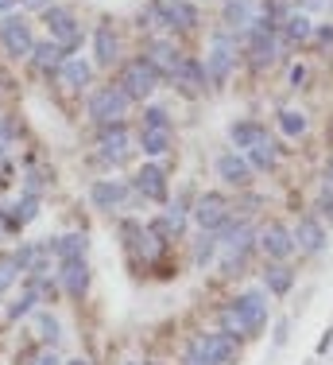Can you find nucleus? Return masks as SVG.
Instances as JSON below:
<instances>
[{
	"label": "nucleus",
	"instance_id": "a19ab883",
	"mask_svg": "<svg viewBox=\"0 0 333 365\" xmlns=\"http://www.w3.org/2000/svg\"><path fill=\"white\" fill-rule=\"evenodd\" d=\"M322 206H326V214L333 218V190H326V195H322Z\"/></svg>",
	"mask_w": 333,
	"mask_h": 365
},
{
	"label": "nucleus",
	"instance_id": "4468645a",
	"mask_svg": "<svg viewBox=\"0 0 333 365\" xmlns=\"http://www.w3.org/2000/svg\"><path fill=\"white\" fill-rule=\"evenodd\" d=\"M217 175L229 182V187H244V182L252 179V168H248V160H244V155L225 152L221 160H217Z\"/></svg>",
	"mask_w": 333,
	"mask_h": 365
},
{
	"label": "nucleus",
	"instance_id": "dca6fc26",
	"mask_svg": "<svg viewBox=\"0 0 333 365\" xmlns=\"http://www.w3.org/2000/svg\"><path fill=\"white\" fill-rule=\"evenodd\" d=\"M291 237H295V249H302V253H318V249L326 245V230H322L314 218H302Z\"/></svg>",
	"mask_w": 333,
	"mask_h": 365
},
{
	"label": "nucleus",
	"instance_id": "aec40b11",
	"mask_svg": "<svg viewBox=\"0 0 333 365\" xmlns=\"http://www.w3.org/2000/svg\"><path fill=\"white\" fill-rule=\"evenodd\" d=\"M182 230H186V214H182V206H171L163 218L152 222V233H155V237H163V241L182 237Z\"/></svg>",
	"mask_w": 333,
	"mask_h": 365
},
{
	"label": "nucleus",
	"instance_id": "ea45409f",
	"mask_svg": "<svg viewBox=\"0 0 333 365\" xmlns=\"http://www.w3.org/2000/svg\"><path fill=\"white\" fill-rule=\"evenodd\" d=\"M287 330H291V323H287V319H283V323L275 327V346H283V342H287Z\"/></svg>",
	"mask_w": 333,
	"mask_h": 365
},
{
	"label": "nucleus",
	"instance_id": "5701e85b",
	"mask_svg": "<svg viewBox=\"0 0 333 365\" xmlns=\"http://www.w3.org/2000/svg\"><path fill=\"white\" fill-rule=\"evenodd\" d=\"M58 78H63V86H70V90H82V86H90V63L66 58V63L58 66Z\"/></svg>",
	"mask_w": 333,
	"mask_h": 365
},
{
	"label": "nucleus",
	"instance_id": "2f4dec72",
	"mask_svg": "<svg viewBox=\"0 0 333 365\" xmlns=\"http://www.w3.org/2000/svg\"><path fill=\"white\" fill-rule=\"evenodd\" d=\"M283 28H287V39H291V43H302V39H310V20H306V16L299 12V16H287V20H283Z\"/></svg>",
	"mask_w": 333,
	"mask_h": 365
},
{
	"label": "nucleus",
	"instance_id": "72a5a7b5",
	"mask_svg": "<svg viewBox=\"0 0 333 365\" xmlns=\"http://www.w3.org/2000/svg\"><path fill=\"white\" fill-rule=\"evenodd\" d=\"M35 330H39V338L47 342V350L58 342V323H55V315H47V311H43V315H35Z\"/></svg>",
	"mask_w": 333,
	"mask_h": 365
},
{
	"label": "nucleus",
	"instance_id": "39448f33",
	"mask_svg": "<svg viewBox=\"0 0 333 365\" xmlns=\"http://www.w3.org/2000/svg\"><path fill=\"white\" fill-rule=\"evenodd\" d=\"M43 20H47L51 43H58L63 51H66V47H78V43H82V24L74 20V12L47 4V8H43Z\"/></svg>",
	"mask_w": 333,
	"mask_h": 365
},
{
	"label": "nucleus",
	"instance_id": "a18cd8bd",
	"mask_svg": "<svg viewBox=\"0 0 333 365\" xmlns=\"http://www.w3.org/2000/svg\"><path fill=\"white\" fill-rule=\"evenodd\" d=\"M302 4H306V8H318V4H322V0H302Z\"/></svg>",
	"mask_w": 333,
	"mask_h": 365
},
{
	"label": "nucleus",
	"instance_id": "473e14b6",
	"mask_svg": "<svg viewBox=\"0 0 333 365\" xmlns=\"http://www.w3.org/2000/svg\"><path fill=\"white\" fill-rule=\"evenodd\" d=\"M217 253V233L213 230H201V237H198V245H194V260L198 264H209Z\"/></svg>",
	"mask_w": 333,
	"mask_h": 365
},
{
	"label": "nucleus",
	"instance_id": "f704fd0d",
	"mask_svg": "<svg viewBox=\"0 0 333 365\" xmlns=\"http://www.w3.org/2000/svg\"><path fill=\"white\" fill-rule=\"evenodd\" d=\"M16 276H20V268H16V257H12V253H0V292L12 288Z\"/></svg>",
	"mask_w": 333,
	"mask_h": 365
},
{
	"label": "nucleus",
	"instance_id": "f03ea898",
	"mask_svg": "<svg viewBox=\"0 0 333 365\" xmlns=\"http://www.w3.org/2000/svg\"><path fill=\"white\" fill-rule=\"evenodd\" d=\"M233 354H236V338L221 330V334H198L194 342H190L186 361H194V365H229Z\"/></svg>",
	"mask_w": 333,
	"mask_h": 365
},
{
	"label": "nucleus",
	"instance_id": "f8f14e48",
	"mask_svg": "<svg viewBox=\"0 0 333 365\" xmlns=\"http://www.w3.org/2000/svg\"><path fill=\"white\" fill-rule=\"evenodd\" d=\"M125 195H128V187L120 179H101V182H93V187H90V198H93L97 210H112V206H120V202H125Z\"/></svg>",
	"mask_w": 333,
	"mask_h": 365
},
{
	"label": "nucleus",
	"instance_id": "ddd939ff",
	"mask_svg": "<svg viewBox=\"0 0 333 365\" xmlns=\"http://www.w3.org/2000/svg\"><path fill=\"white\" fill-rule=\"evenodd\" d=\"M136 190L144 198H155V202H163L166 198V175H163V168H155V163H144L139 168V175H136Z\"/></svg>",
	"mask_w": 333,
	"mask_h": 365
},
{
	"label": "nucleus",
	"instance_id": "c85d7f7f",
	"mask_svg": "<svg viewBox=\"0 0 333 365\" xmlns=\"http://www.w3.org/2000/svg\"><path fill=\"white\" fill-rule=\"evenodd\" d=\"M248 168H260V171H268V168H275V144L268 140H260V144H252L248 148Z\"/></svg>",
	"mask_w": 333,
	"mask_h": 365
},
{
	"label": "nucleus",
	"instance_id": "de8ad7c7",
	"mask_svg": "<svg viewBox=\"0 0 333 365\" xmlns=\"http://www.w3.org/2000/svg\"><path fill=\"white\" fill-rule=\"evenodd\" d=\"M128 365H139V361H128Z\"/></svg>",
	"mask_w": 333,
	"mask_h": 365
},
{
	"label": "nucleus",
	"instance_id": "58836bf2",
	"mask_svg": "<svg viewBox=\"0 0 333 365\" xmlns=\"http://www.w3.org/2000/svg\"><path fill=\"white\" fill-rule=\"evenodd\" d=\"M28 365H63V361H58L51 350H35L31 358H28Z\"/></svg>",
	"mask_w": 333,
	"mask_h": 365
},
{
	"label": "nucleus",
	"instance_id": "79ce46f5",
	"mask_svg": "<svg viewBox=\"0 0 333 365\" xmlns=\"http://www.w3.org/2000/svg\"><path fill=\"white\" fill-rule=\"evenodd\" d=\"M326 190H333V160H329V168H326Z\"/></svg>",
	"mask_w": 333,
	"mask_h": 365
},
{
	"label": "nucleus",
	"instance_id": "6e6552de",
	"mask_svg": "<svg viewBox=\"0 0 333 365\" xmlns=\"http://www.w3.org/2000/svg\"><path fill=\"white\" fill-rule=\"evenodd\" d=\"M194 222L201 230H221L225 222H229V202H225V195H201L198 206H194Z\"/></svg>",
	"mask_w": 333,
	"mask_h": 365
},
{
	"label": "nucleus",
	"instance_id": "a878e982",
	"mask_svg": "<svg viewBox=\"0 0 333 365\" xmlns=\"http://www.w3.org/2000/svg\"><path fill=\"white\" fill-rule=\"evenodd\" d=\"M264 284H268L271 295H287V292H291V284H295V272L287 264H271L264 272Z\"/></svg>",
	"mask_w": 333,
	"mask_h": 365
},
{
	"label": "nucleus",
	"instance_id": "20e7f679",
	"mask_svg": "<svg viewBox=\"0 0 333 365\" xmlns=\"http://www.w3.org/2000/svg\"><path fill=\"white\" fill-rule=\"evenodd\" d=\"M236 63V39L225 36V31H217L213 39H209V55H206V78L209 82H225Z\"/></svg>",
	"mask_w": 333,
	"mask_h": 365
},
{
	"label": "nucleus",
	"instance_id": "cd10ccee",
	"mask_svg": "<svg viewBox=\"0 0 333 365\" xmlns=\"http://www.w3.org/2000/svg\"><path fill=\"white\" fill-rule=\"evenodd\" d=\"M139 144H144L147 155H163L166 148H171V128H144Z\"/></svg>",
	"mask_w": 333,
	"mask_h": 365
},
{
	"label": "nucleus",
	"instance_id": "37998d69",
	"mask_svg": "<svg viewBox=\"0 0 333 365\" xmlns=\"http://www.w3.org/2000/svg\"><path fill=\"white\" fill-rule=\"evenodd\" d=\"M28 8H47V0H23Z\"/></svg>",
	"mask_w": 333,
	"mask_h": 365
},
{
	"label": "nucleus",
	"instance_id": "412c9836",
	"mask_svg": "<svg viewBox=\"0 0 333 365\" xmlns=\"http://www.w3.org/2000/svg\"><path fill=\"white\" fill-rule=\"evenodd\" d=\"M39 218V195H23V198H16L12 202V210H8V225L12 230H20V225H28Z\"/></svg>",
	"mask_w": 333,
	"mask_h": 365
},
{
	"label": "nucleus",
	"instance_id": "e433bc0d",
	"mask_svg": "<svg viewBox=\"0 0 333 365\" xmlns=\"http://www.w3.org/2000/svg\"><path fill=\"white\" fill-rule=\"evenodd\" d=\"M12 140H16V128H12V120H8V117H0V171H4V152L12 148Z\"/></svg>",
	"mask_w": 333,
	"mask_h": 365
},
{
	"label": "nucleus",
	"instance_id": "a211bd4d",
	"mask_svg": "<svg viewBox=\"0 0 333 365\" xmlns=\"http://www.w3.org/2000/svg\"><path fill=\"white\" fill-rule=\"evenodd\" d=\"M159 12H163L166 28H194L198 24L194 4H186V0H166V4H159Z\"/></svg>",
	"mask_w": 333,
	"mask_h": 365
},
{
	"label": "nucleus",
	"instance_id": "c756f323",
	"mask_svg": "<svg viewBox=\"0 0 333 365\" xmlns=\"http://www.w3.org/2000/svg\"><path fill=\"white\" fill-rule=\"evenodd\" d=\"M233 144L236 148H252V144H260V140H264V128H260V125H252V120H240V125H233Z\"/></svg>",
	"mask_w": 333,
	"mask_h": 365
},
{
	"label": "nucleus",
	"instance_id": "4be33fe9",
	"mask_svg": "<svg viewBox=\"0 0 333 365\" xmlns=\"http://www.w3.org/2000/svg\"><path fill=\"white\" fill-rule=\"evenodd\" d=\"M85 233H66V237H58L55 245H51V253L58 260H85Z\"/></svg>",
	"mask_w": 333,
	"mask_h": 365
},
{
	"label": "nucleus",
	"instance_id": "7ed1b4c3",
	"mask_svg": "<svg viewBox=\"0 0 333 365\" xmlns=\"http://www.w3.org/2000/svg\"><path fill=\"white\" fill-rule=\"evenodd\" d=\"M120 93H125L128 101H144L155 93V86H159V74H155V66L147 63V58H136V63L125 66V74H120Z\"/></svg>",
	"mask_w": 333,
	"mask_h": 365
},
{
	"label": "nucleus",
	"instance_id": "2eb2a0df",
	"mask_svg": "<svg viewBox=\"0 0 333 365\" xmlns=\"http://www.w3.org/2000/svg\"><path fill=\"white\" fill-rule=\"evenodd\" d=\"M248 51H252V63L256 66H271L275 63V36H271L268 28H252Z\"/></svg>",
	"mask_w": 333,
	"mask_h": 365
},
{
	"label": "nucleus",
	"instance_id": "f257e3e1",
	"mask_svg": "<svg viewBox=\"0 0 333 365\" xmlns=\"http://www.w3.org/2000/svg\"><path fill=\"white\" fill-rule=\"evenodd\" d=\"M225 334L233 338H252L260 334V327L268 323V295L264 292H244L240 299H233L229 307L221 311Z\"/></svg>",
	"mask_w": 333,
	"mask_h": 365
},
{
	"label": "nucleus",
	"instance_id": "6ab92c4d",
	"mask_svg": "<svg viewBox=\"0 0 333 365\" xmlns=\"http://www.w3.org/2000/svg\"><path fill=\"white\" fill-rule=\"evenodd\" d=\"M31 58H35V66H39L43 74H58V66L66 63V51L58 47V43H35V51H31Z\"/></svg>",
	"mask_w": 333,
	"mask_h": 365
},
{
	"label": "nucleus",
	"instance_id": "f3484780",
	"mask_svg": "<svg viewBox=\"0 0 333 365\" xmlns=\"http://www.w3.org/2000/svg\"><path fill=\"white\" fill-rule=\"evenodd\" d=\"M58 280H63V288L70 295H85V288H90V268H85V260H63Z\"/></svg>",
	"mask_w": 333,
	"mask_h": 365
},
{
	"label": "nucleus",
	"instance_id": "1a4fd4ad",
	"mask_svg": "<svg viewBox=\"0 0 333 365\" xmlns=\"http://www.w3.org/2000/svg\"><path fill=\"white\" fill-rule=\"evenodd\" d=\"M97 148H101V160H112V163H120V160H128V133H125V125H101V136H97Z\"/></svg>",
	"mask_w": 333,
	"mask_h": 365
},
{
	"label": "nucleus",
	"instance_id": "c9c22d12",
	"mask_svg": "<svg viewBox=\"0 0 333 365\" xmlns=\"http://www.w3.org/2000/svg\"><path fill=\"white\" fill-rule=\"evenodd\" d=\"M279 125H283V133H287V136H299V133H306V117H302V113H295V109L279 113Z\"/></svg>",
	"mask_w": 333,
	"mask_h": 365
},
{
	"label": "nucleus",
	"instance_id": "7c9ffc66",
	"mask_svg": "<svg viewBox=\"0 0 333 365\" xmlns=\"http://www.w3.org/2000/svg\"><path fill=\"white\" fill-rule=\"evenodd\" d=\"M35 303H39V284H28L20 299H16L12 307H8V319H23V315H28V311L35 307Z\"/></svg>",
	"mask_w": 333,
	"mask_h": 365
},
{
	"label": "nucleus",
	"instance_id": "49530a36",
	"mask_svg": "<svg viewBox=\"0 0 333 365\" xmlns=\"http://www.w3.org/2000/svg\"><path fill=\"white\" fill-rule=\"evenodd\" d=\"M66 365H90V361H82V358H74V361H66Z\"/></svg>",
	"mask_w": 333,
	"mask_h": 365
},
{
	"label": "nucleus",
	"instance_id": "393cba45",
	"mask_svg": "<svg viewBox=\"0 0 333 365\" xmlns=\"http://www.w3.org/2000/svg\"><path fill=\"white\" fill-rule=\"evenodd\" d=\"M225 20H229V28H256L252 0H229V4H225Z\"/></svg>",
	"mask_w": 333,
	"mask_h": 365
},
{
	"label": "nucleus",
	"instance_id": "423d86ee",
	"mask_svg": "<svg viewBox=\"0 0 333 365\" xmlns=\"http://www.w3.org/2000/svg\"><path fill=\"white\" fill-rule=\"evenodd\" d=\"M125 109H128V98L120 93V86H101V90H93L90 117L97 120V125H117V120L125 117Z\"/></svg>",
	"mask_w": 333,
	"mask_h": 365
},
{
	"label": "nucleus",
	"instance_id": "9b49d317",
	"mask_svg": "<svg viewBox=\"0 0 333 365\" xmlns=\"http://www.w3.org/2000/svg\"><path fill=\"white\" fill-rule=\"evenodd\" d=\"M144 58L155 66V74H174V71H179V63H182V55L166 39H152V43H147V55Z\"/></svg>",
	"mask_w": 333,
	"mask_h": 365
},
{
	"label": "nucleus",
	"instance_id": "4c0bfd02",
	"mask_svg": "<svg viewBox=\"0 0 333 365\" xmlns=\"http://www.w3.org/2000/svg\"><path fill=\"white\" fill-rule=\"evenodd\" d=\"M144 128H171V120H166V109L159 106H152L144 113Z\"/></svg>",
	"mask_w": 333,
	"mask_h": 365
},
{
	"label": "nucleus",
	"instance_id": "9d476101",
	"mask_svg": "<svg viewBox=\"0 0 333 365\" xmlns=\"http://www.w3.org/2000/svg\"><path fill=\"white\" fill-rule=\"evenodd\" d=\"M260 245H264V253L271 260H287L295 253V237H291V230H283V225H268V230L260 233Z\"/></svg>",
	"mask_w": 333,
	"mask_h": 365
},
{
	"label": "nucleus",
	"instance_id": "bb28decb",
	"mask_svg": "<svg viewBox=\"0 0 333 365\" xmlns=\"http://www.w3.org/2000/svg\"><path fill=\"white\" fill-rule=\"evenodd\" d=\"M93 47H97V63H101V66H109L112 58H117V36H112L109 24H101V28H97V36H93Z\"/></svg>",
	"mask_w": 333,
	"mask_h": 365
},
{
	"label": "nucleus",
	"instance_id": "b1692460",
	"mask_svg": "<svg viewBox=\"0 0 333 365\" xmlns=\"http://www.w3.org/2000/svg\"><path fill=\"white\" fill-rule=\"evenodd\" d=\"M171 78H179V82L186 86L190 93H194V90H201V86H206V66L194 63V58H182V63H179V71H174Z\"/></svg>",
	"mask_w": 333,
	"mask_h": 365
},
{
	"label": "nucleus",
	"instance_id": "0eeeda50",
	"mask_svg": "<svg viewBox=\"0 0 333 365\" xmlns=\"http://www.w3.org/2000/svg\"><path fill=\"white\" fill-rule=\"evenodd\" d=\"M0 43L12 58H28L35 51V39H31V24L23 16H4L0 20Z\"/></svg>",
	"mask_w": 333,
	"mask_h": 365
},
{
	"label": "nucleus",
	"instance_id": "c03bdc74",
	"mask_svg": "<svg viewBox=\"0 0 333 365\" xmlns=\"http://www.w3.org/2000/svg\"><path fill=\"white\" fill-rule=\"evenodd\" d=\"M16 4V0H0V12H4V8H12Z\"/></svg>",
	"mask_w": 333,
	"mask_h": 365
}]
</instances>
